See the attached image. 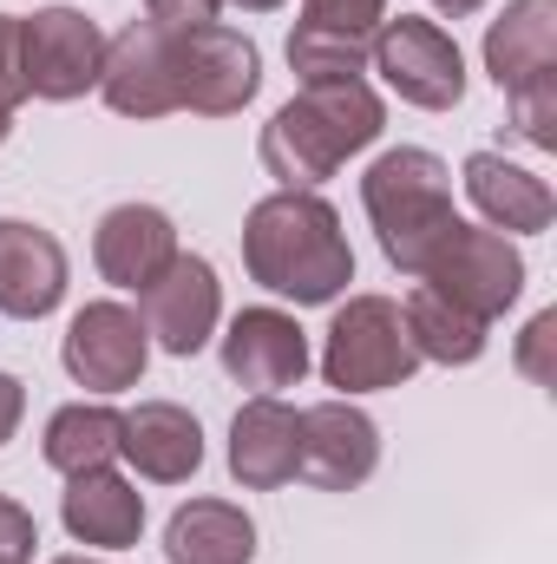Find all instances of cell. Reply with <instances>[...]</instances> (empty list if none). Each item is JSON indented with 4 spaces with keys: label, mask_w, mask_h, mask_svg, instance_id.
<instances>
[{
    "label": "cell",
    "mask_w": 557,
    "mask_h": 564,
    "mask_svg": "<svg viewBox=\"0 0 557 564\" xmlns=\"http://www.w3.org/2000/svg\"><path fill=\"white\" fill-rule=\"evenodd\" d=\"M243 270L295 308H335L354 282L341 210L321 191H270L243 210Z\"/></svg>",
    "instance_id": "obj_1"
},
{
    "label": "cell",
    "mask_w": 557,
    "mask_h": 564,
    "mask_svg": "<svg viewBox=\"0 0 557 564\" xmlns=\"http://www.w3.org/2000/svg\"><path fill=\"white\" fill-rule=\"evenodd\" d=\"M381 132H387V99L368 79L302 86L288 106H276V119L263 126L256 158L276 177V191H321L348 158H361Z\"/></svg>",
    "instance_id": "obj_2"
},
{
    "label": "cell",
    "mask_w": 557,
    "mask_h": 564,
    "mask_svg": "<svg viewBox=\"0 0 557 564\" xmlns=\"http://www.w3.org/2000/svg\"><path fill=\"white\" fill-rule=\"evenodd\" d=\"M361 210H368V224H374V237H381V257H387L401 276L419 282V270L433 263V250L446 243V230L459 224L446 158L426 151V144H394V151H381V158L361 171Z\"/></svg>",
    "instance_id": "obj_3"
},
{
    "label": "cell",
    "mask_w": 557,
    "mask_h": 564,
    "mask_svg": "<svg viewBox=\"0 0 557 564\" xmlns=\"http://www.w3.org/2000/svg\"><path fill=\"white\" fill-rule=\"evenodd\" d=\"M419 368L426 361H419L407 315H401L394 295H348V302H335V322L321 335V381L341 401L407 388Z\"/></svg>",
    "instance_id": "obj_4"
},
{
    "label": "cell",
    "mask_w": 557,
    "mask_h": 564,
    "mask_svg": "<svg viewBox=\"0 0 557 564\" xmlns=\"http://www.w3.org/2000/svg\"><path fill=\"white\" fill-rule=\"evenodd\" d=\"M368 73H381V86L414 112H452L466 99V53L426 13L381 20V33L368 40Z\"/></svg>",
    "instance_id": "obj_5"
},
{
    "label": "cell",
    "mask_w": 557,
    "mask_h": 564,
    "mask_svg": "<svg viewBox=\"0 0 557 564\" xmlns=\"http://www.w3.org/2000/svg\"><path fill=\"white\" fill-rule=\"evenodd\" d=\"M106 73V33L79 7H33L20 13V86L40 106H73L99 93Z\"/></svg>",
    "instance_id": "obj_6"
},
{
    "label": "cell",
    "mask_w": 557,
    "mask_h": 564,
    "mask_svg": "<svg viewBox=\"0 0 557 564\" xmlns=\"http://www.w3.org/2000/svg\"><path fill=\"white\" fill-rule=\"evenodd\" d=\"M525 257H518V243L512 237H499V230H485V224H452L446 230V243L433 250V263L419 270V282L433 289V295H446L452 308H466V315H479V322H499L518 295H525Z\"/></svg>",
    "instance_id": "obj_7"
},
{
    "label": "cell",
    "mask_w": 557,
    "mask_h": 564,
    "mask_svg": "<svg viewBox=\"0 0 557 564\" xmlns=\"http://www.w3.org/2000/svg\"><path fill=\"white\" fill-rule=\"evenodd\" d=\"M59 368L92 401H112V394L139 388L144 368H151V335H144L139 308H125V302H86L66 322V335H59Z\"/></svg>",
    "instance_id": "obj_8"
},
{
    "label": "cell",
    "mask_w": 557,
    "mask_h": 564,
    "mask_svg": "<svg viewBox=\"0 0 557 564\" xmlns=\"http://www.w3.org/2000/svg\"><path fill=\"white\" fill-rule=\"evenodd\" d=\"M263 93V53L237 26H197L177 33V112L197 119H237Z\"/></svg>",
    "instance_id": "obj_9"
},
{
    "label": "cell",
    "mask_w": 557,
    "mask_h": 564,
    "mask_svg": "<svg viewBox=\"0 0 557 564\" xmlns=\"http://www.w3.org/2000/svg\"><path fill=\"white\" fill-rule=\"evenodd\" d=\"M139 322L151 335V348H164L177 361L204 355L217 341V328H223V282L210 270V257L177 250V263L139 289Z\"/></svg>",
    "instance_id": "obj_10"
},
{
    "label": "cell",
    "mask_w": 557,
    "mask_h": 564,
    "mask_svg": "<svg viewBox=\"0 0 557 564\" xmlns=\"http://www.w3.org/2000/svg\"><path fill=\"white\" fill-rule=\"evenodd\" d=\"M99 99L119 119H171L177 112V40L151 20H132L119 33H106V73H99Z\"/></svg>",
    "instance_id": "obj_11"
},
{
    "label": "cell",
    "mask_w": 557,
    "mask_h": 564,
    "mask_svg": "<svg viewBox=\"0 0 557 564\" xmlns=\"http://www.w3.org/2000/svg\"><path fill=\"white\" fill-rule=\"evenodd\" d=\"M381 466V426L368 408L328 394L315 408H302V459H295V479H308L315 492H354L368 486Z\"/></svg>",
    "instance_id": "obj_12"
},
{
    "label": "cell",
    "mask_w": 557,
    "mask_h": 564,
    "mask_svg": "<svg viewBox=\"0 0 557 564\" xmlns=\"http://www.w3.org/2000/svg\"><path fill=\"white\" fill-rule=\"evenodd\" d=\"M217 355H223V375L250 394H282V388H302L308 375V335L288 308H243L223 322L217 335Z\"/></svg>",
    "instance_id": "obj_13"
},
{
    "label": "cell",
    "mask_w": 557,
    "mask_h": 564,
    "mask_svg": "<svg viewBox=\"0 0 557 564\" xmlns=\"http://www.w3.org/2000/svg\"><path fill=\"white\" fill-rule=\"evenodd\" d=\"M66 243L46 224L26 217H0V315L7 322H46L66 302Z\"/></svg>",
    "instance_id": "obj_14"
},
{
    "label": "cell",
    "mask_w": 557,
    "mask_h": 564,
    "mask_svg": "<svg viewBox=\"0 0 557 564\" xmlns=\"http://www.w3.org/2000/svg\"><path fill=\"white\" fill-rule=\"evenodd\" d=\"M459 184H466V204L479 210V224L499 230V237H545L557 224L551 184L538 171L512 164L505 151H472L459 164Z\"/></svg>",
    "instance_id": "obj_15"
},
{
    "label": "cell",
    "mask_w": 557,
    "mask_h": 564,
    "mask_svg": "<svg viewBox=\"0 0 557 564\" xmlns=\"http://www.w3.org/2000/svg\"><path fill=\"white\" fill-rule=\"evenodd\" d=\"M59 525H66V539L86 545V552H132L144 539L139 479H125V473H112V466L73 473L66 492H59Z\"/></svg>",
    "instance_id": "obj_16"
},
{
    "label": "cell",
    "mask_w": 557,
    "mask_h": 564,
    "mask_svg": "<svg viewBox=\"0 0 557 564\" xmlns=\"http://www.w3.org/2000/svg\"><path fill=\"white\" fill-rule=\"evenodd\" d=\"M302 459V408L282 394H250L230 421V479L243 492H282Z\"/></svg>",
    "instance_id": "obj_17"
},
{
    "label": "cell",
    "mask_w": 557,
    "mask_h": 564,
    "mask_svg": "<svg viewBox=\"0 0 557 564\" xmlns=\"http://www.w3.org/2000/svg\"><path fill=\"white\" fill-rule=\"evenodd\" d=\"M177 224H171V210H157V204H112L106 217H99V230H92V263H99V276L112 282V289H132L139 295L144 282H157L171 263H177Z\"/></svg>",
    "instance_id": "obj_18"
},
{
    "label": "cell",
    "mask_w": 557,
    "mask_h": 564,
    "mask_svg": "<svg viewBox=\"0 0 557 564\" xmlns=\"http://www.w3.org/2000/svg\"><path fill=\"white\" fill-rule=\"evenodd\" d=\"M119 459L151 486H184L204 466V426L177 401H139L119 426Z\"/></svg>",
    "instance_id": "obj_19"
},
{
    "label": "cell",
    "mask_w": 557,
    "mask_h": 564,
    "mask_svg": "<svg viewBox=\"0 0 557 564\" xmlns=\"http://www.w3.org/2000/svg\"><path fill=\"white\" fill-rule=\"evenodd\" d=\"M485 73L499 93L557 73V0H505V13L485 26Z\"/></svg>",
    "instance_id": "obj_20"
},
{
    "label": "cell",
    "mask_w": 557,
    "mask_h": 564,
    "mask_svg": "<svg viewBox=\"0 0 557 564\" xmlns=\"http://www.w3.org/2000/svg\"><path fill=\"white\" fill-rule=\"evenodd\" d=\"M256 519L237 499H184L164 519V558L171 564H256Z\"/></svg>",
    "instance_id": "obj_21"
},
{
    "label": "cell",
    "mask_w": 557,
    "mask_h": 564,
    "mask_svg": "<svg viewBox=\"0 0 557 564\" xmlns=\"http://www.w3.org/2000/svg\"><path fill=\"white\" fill-rule=\"evenodd\" d=\"M119 426H125V414L112 401H66V408H53V421L40 433V459L59 479L92 473V466H112L119 459Z\"/></svg>",
    "instance_id": "obj_22"
},
{
    "label": "cell",
    "mask_w": 557,
    "mask_h": 564,
    "mask_svg": "<svg viewBox=\"0 0 557 564\" xmlns=\"http://www.w3.org/2000/svg\"><path fill=\"white\" fill-rule=\"evenodd\" d=\"M401 315H407V335H414L419 361H433V368H472V361L485 355V341H492V322L452 308V302L433 295L426 282L401 302Z\"/></svg>",
    "instance_id": "obj_23"
},
{
    "label": "cell",
    "mask_w": 557,
    "mask_h": 564,
    "mask_svg": "<svg viewBox=\"0 0 557 564\" xmlns=\"http://www.w3.org/2000/svg\"><path fill=\"white\" fill-rule=\"evenodd\" d=\"M288 73H295L302 86L368 79V40H361V33H341V26L295 20V33H288Z\"/></svg>",
    "instance_id": "obj_24"
},
{
    "label": "cell",
    "mask_w": 557,
    "mask_h": 564,
    "mask_svg": "<svg viewBox=\"0 0 557 564\" xmlns=\"http://www.w3.org/2000/svg\"><path fill=\"white\" fill-rule=\"evenodd\" d=\"M505 112H512V139H525L532 151H557V73L505 93Z\"/></svg>",
    "instance_id": "obj_25"
},
{
    "label": "cell",
    "mask_w": 557,
    "mask_h": 564,
    "mask_svg": "<svg viewBox=\"0 0 557 564\" xmlns=\"http://www.w3.org/2000/svg\"><path fill=\"white\" fill-rule=\"evenodd\" d=\"M302 20L374 40V33H381V20H387V0H302Z\"/></svg>",
    "instance_id": "obj_26"
},
{
    "label": "cell",
    "mask_w": 557,
    "mask_h": 564,
    "mask_svg": "<svg viewBox=\"0 0 557 564\" xmlns=\"http://www.w3.org/2000/svg\"><path fill=\"white\" fill-rule=\"evenodd\" d=\"M26 106L20 86V13H0V144L13 139V112Z\"/></svg>",
    "instance_id": "obj_27"
},
{
    "label": "cell",
    "mask_w": 557,
    "mask_h": 564,
    "mask_svg": "<svg viewBox=\"0 0 557 564\" xmlns=\"http://www.w3.org/2000/svg\"><path fill=\"white\" fill-rule=\"evenodd\" d=\"M551 341H557V308H538L532 322H525V335H518V375L525 381H538V388H551Z\"/></svg>",
    "instance_id": "obj_28"
},
{
    "label": "cell",
    "mask_w": 557,
    "mask_h": 564,
    "mask_svg": "<svg viewBox=\"0 0 557 564\" xmlns=\"http://www.w3.org/2000/svg\"><path fill=\"white\" fill-rule=\"evenodd\" d=\"M217 13H223V0H144V20L164 26L171 40L197 33V26H217Z\"/></svg>",
    "instance_id": "obj_29"
},
{
    "label": "cell",
    "mask_w": 557,
    "mask_h": 564,
    "mask_svg": "<svg viewBox=\"0 0 557 564\" xmlns=\"http://www.w3.org/2000/svg\"><path fill=\"white\" fill-rule=\"evenodd\" d=\"M33 545H40L33 512H26L20 499H7V492H0V558H26V564H33Z\"/></svg>",
    "instance_id": "obj_30"
},
{
    "label": "cell",
    "mask_w": 557,
    "mask_h": 564,
    "mask_svg": "<svg viewBox=\"0 0 557 564\" xmlns=\"http://www.w3.org/2000/svg\"><path fill=\"white\" fill-rule=\"evenodd\" d=\"M20 421H26V388H20V375L0 368V446L20 433Z\"/></svg>",
    "instance_id": "obj_31"
},
{
    "label": "cell",
    "mask_w": 557,
    "mask_h": 564,
    "mask_svg": "<svg viewBox=\"0 0 557 564\" xmlns=\"http://www.w3.org/2000/svg\"><path fill=\"white\" fill-rule=\"evenodd\" d=\"M485 0H433V13H446V20H472Z\"/></svg>",
    "instance_id": "obj_32"
},
{
    "label": "cell",
    "mask_w": 557,
    "mask_h": 564,
    "mask_svg": "<svg viewBox=\"0 0 557 564\" xmlns=\"http://www.w3.org/2000/svg\"><path fill=\"white\" fill-rule=\"evenodd\" d=\"M223 7H243V13H276L282 0H223Z\"/></svg>",
    "instance_id": "obj_33"
},
{
    "label": "cell",
    "mask_w": 557,
    "mask_h": 564,
    "mask_svg": "<svg viewBox=\"0 0 557 564\" xmlns=\"http://www.w3.org/2000/svg\"><path fill=\"white\" fill-rule=\"evenodd\" d=\"M46 564H99L92 552H66V558H46Z\"/></svg>",
    "instance_id": "obj_34"
},
{
    "label": "cell",
    "mask_w": 557,
    "mask_h": 564,
    "mask_svg": "<svg viewBox=\"0 0 557 564\" xmlns=\"http://www.w3.org/2000/svg\"><path fill=\"white\" fill-rule=\"evenodd\" d=\"M0 564H26V558H0Z\"/></svg>",
    "instance_id": "obj_35"
}]
</instances>
